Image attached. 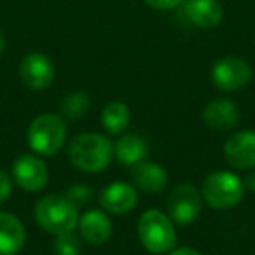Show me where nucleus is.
<instances>
[{"label":"nucleus","instance_id":"24","mask_svg":"<svg viewBox=\"0 0 255 255\" xmlns=\"http://www.w3.org/2000/svg\"><path fill=\"white\" fill-rule=\"evenodd\" d=\"M243 185H245V191L255 192V168L254 170H248L247 177L243 178Z\"/></svg>","mask_w":255,"mask_h":255},{"label":"nucleus","instance_id":"19","mask_svg":"<svg viewBox=\"0 0 255 255\" xmlns=\"http://www.w3.org/2000/svg\"><path fill=\"white\" fill-rule=\"evenodd\" d=\"M89 96L82 91H75L70 93L68 96H65L63 102L60 105V116L63 117L65 121H77L84 116L89 110Z\"/></svg>","mask_w":255,"mask_h":255},{"label":"nucleus","instance_id":"12","mask_svg":"<svg viewBox=\"0 0 255 255\" xmlns=\"http://www.w3.org/2000/svg\"><path fill=\"white\" fill-rule=\"evenodd\" d=\"M136 203H138V191L135 185L128 182H110L107 187L100 191V206L112 215H124L131 212Z\"/></svg>","mask_w":255,"mask_h":255},{"label":"nucleus","instance_id":"15","mask_svg":"<svg viewBox=\"0 0 255 255\" xmlns=\"http://www.w3.org/2000/svg\"><path fill=\"white\" fill-rule=\"evenodd\" d=\"M26 243V229L16 215L0 210V255H18Z\"/></svg>","mask_w":255,"mask_h":255},{"label":"nucleus","instance_id":"22","mask_svg":"<svg viewBox=\"0 0 255 255\" xmlns=\"http://www.w3.org/2000/svg\"><path fill=\"white\" fill-rule=\"evenodd\" d=\"M12 185H14V180H12L11 173L0 170V205H4V203L11 198Z\"/></svg>","mask_w":255,"mask_h":255},{"label":"nucleus","instance_id":"4","mask_svg":"<svg viewBox=\"0 0 255 255\" xmlns=\"http://www.w3.org/2000/svg\"><path fill=\"white\" fill-rule=\"evenodd\" d=\"M26 142L37 156H54L67 142V121L60 114H40L26 129Z\"/></svg>","mask_w":255,"mask_h":255},{"label":"nucleus","instance_id":"20","mask_svg":"<svg viewBox=\"0 0 255 255\" xmlns=\"http://www.w3.org/2000/svg\"><path fill=\"white\" fill-rule=\"evenodd\" d=\"M53 252L54 255H81L82 252L81 236H77L74 231L58 234V236H54Z\"/></svg>","mask_w":255,"mask_h":255},{"label":"nucleus","instance_id":"5","mask_svg":"<svg viewBox=\"0 0 255 255\" xmlns=\"http://www.w3.org/2000/svg\"><path fill=\"white\" fill-rule=\"evenodd\" d=\"M243 178L233 171L219 170L205 178L201 187L203 201L215 210H229L240 205L245 196Z\"/></svg>","mask_w":255,"mask_h":255},{"label":"nucleus","instance_id":"7","mask_svg":"<svg viewBox=\"0 0 255 255\" xmlns=\"http://www.w3.org/2000/svg\"><path fill=\"white\" fill-rule=\"evenodd\" d=\"M203 196L192 184H180L173 187L166 201L168 215L180 226L194 222L201 213Z\"/></svg>","mask_w":255,"mask_h":255},{"label":"nucleus","instance_id":"23","mask_svg":"<svg viewBox=\"0 0 255 255\" xmlns=\"http://www.w3.org/2000/svg\"><path fill=\"white\" fill-rule=\"evenodd\" d=\"M145 4H149L150 7L159 9V11H171V9L180 7V4L184 0H143Z\"/></svg>","mask_w":255,"mask_h":255},{"label":"nucleus","instance_id":"1","mask_svg":"<svg viewBox=\"0 0 255 255\" xmlns=\"http://www.w3.org/2000/svg\"><path fill=\"white\" fill-rule=\"evenodd\" d=\"M70 164L84 173H100L114 159V143L100 133H81L67 147Z\"/></svg>","mask_w":255,"mask_h":255},{"label":"nucleus","instance_id":"21","mask_svg":"<svg viewBox=\"0 0 255 255\" xmlns=\"http://www.w3.org/2000/svg\"><path fill=\"white\" fill-rule=\"evenodd\" d=\"M65 194H67L77 206H82V205H88V203H91L93 189L89 187V185H86V184H75V185H70Z\"/></svg>","mask_w":255,"mask_h":255},{"label":"nucleus","instance_id":"11","mask_svg":"<svg viewBox=\"0 0 255 255\" xmlns=\"http://www.w3.org/2000/svg\"><path fill=\"white\" fill-rule=\"evenodd\" d=\"M180 18L198 28H215L224 19V7L217 0H184Z\"/></svg>","mask_w":255,"mask_h":255},{"label":"nucleus","instance_id":"3","mask_svg":"<svg viewBox=\"0 0 255 255\" xmlns=\"http://www.w3.org/2000/svg\"><path fill=\"white\" fill-rule=\"evenodd\" d=\"M136 233L142 247L156 255L170 254L177 245V229L170 215L161 210L150 208L140 215Z\"/></svg>","mask_w":255,"mask_h":255},{"label":"nucleus","instance_id":"26","mask_svg":"<svg viewBox=\"0 0 255 255\" xmlns=\"http://www.w3.org/2000/svg\"><path fill=\"white\" fill-rule=\"evenodd\" d=\"M4 49H5V35H4V32L0 30V56L4 54Z\"/></svg>","mask_w":255,"mask_h":255},{"label":"nucleus","instance_id":"16","mask_svg":"<svg viewBox=\"0 0 255 255\" xmlns=\"http://www.w3.org/2000/svg\"><path fill=\"white\" fill-rule=\"evenodd\" d=\"M131 180L136 189L147 194H159L168 187V173L161 164L142 161L131 166Z\"/></svg>","mask_w":255,"mask_h":255},{"label":"nucleus","instance_id":"18","mask_svg":"<svg viewBox=\"0 0 255 255\" xmlns=\"http://www.w3.org/2000/svg\"><path fill=\"white\" fill-rule=\"evenodd\" d=\"M100 121L110 135H123L126 131V128L129 126V121H131V110L124 102L114 100L103 107Z\"/></svg>","mask_w":255,"mask_h":255},{"label":"nucleus","instance_id":"13","mask_svg":"<svg viewBox=\"0 0 255 255\" xmlns=\"http://www.w3.org/2000/svg\"><path fill=\"white\" fill-rule=\"evenodd\" d=\"M224 156L227 163L236 170H254L255 168V131L243 129L233 133L226 140Z\"/></svg>","mask_w":255,"mask_h":255},{"label":"nucleus","instance_id":"17","mask_svg":"<svg viewBox=\"0 0 255 255\" xmlns=\"http://www.w3.org/2000/svg\"><path fill=\"white\" fill-rule=\"evenodd\" d=\"M149 154L147 140L136 133H123L114 143V156L124 166H135L145 161Z\"/></svg>","mask_w":255,"mask_h":255},{"label":"nucleus","instance_id":"10","mask_svg":"<svg viewBox=\"0 0 255 255\" xmlns=\"http://www.w3.org/2000/svg\"><path fill=\"white\" fill-rule=\"evenodd\" d=\"M79 236L89 247H102L112 238L114 224L105 210L93 208L81 213L77 224Z\"/></svg>","mask_w":255,"mask_h":255},{"label":"nucleus","instance_id":"9","mask_svg":"<svg viewBox=\"0 0 255 255\" xmlns=\"http://www.w3.org/2000/svg\"><path fill=\"white\" fill-rule=\"evenodd\" d=\"M21 82L32 91H44L54 81V65L42 53H30L19 63Z\"/></svg>","mask_w":255,"mask_h":255},{"label":"nucleus","instance_id":"2","mask_svg":"<svg viewBox=\"0 0 255 255\" xmlns=\"http://www.w3.org/2000/svg\"><path fill=\"white\" fill-rule=\"evenodd\" d=\"M33 213H35L37 224L53 236L77 229L79 217H81L79 206L65 192L46 194L37 199Z\"/></svg>","mask_w":255,"mask_h":255},{"label":"nucleus","instance_id":"25","mask_svg":"<svg viewBox=\"0 0 255 255\" xmlns=\"http://www.w3.org/2000/svg\"><path fill=\"white\" fill-rule=\"evenodd\" d=\"M168 255H203V254L191 247H180V248H173Z\"/></svg>","mask_w":255,"mask_h":255},{"label":"nucleus","instance_id":"8","mask_svg":"<svg viewBox=\"0 0 255 255\" xmlns=\"http://www.w3.org/2000/svg\"><path fill=\"white\" fill-rule=\"evenodd\" d=\"M212 81L220 91L233 93L245 88L252 79V68L245 60L236 56L220 58L212 67Z\"/></svg>","mask_w":255,"mask_h":255},{"label":"nucleus","instance_id":"6","mask_svg":"<svg viewBox=\"0 0 255 255\" xmlns=\"http://www.w3.org/2000/svg\"><path fill=\"white\" fill-rule=\"evenodd\" d=\"M14 184L25 192H40L49 182V170L44 159L37 154H21L11 168Z\"/></svg>","mask_w":255,"mask_h":255},{"label":"nucleus","instance_id":"14","mask_svg":"<svg viewBox=\"0 0 255 255\" xmlns=\"http://www.w3.org/2000/svg\"><path fill=\"white\" fill-rule=\"evenodd\" d=\"M241 112L233 100L217 98L206 103L203 109V121L213 131H231L238 126Z\"/></svg>","mask_w":255,"mask_h":255}]
</instances>
